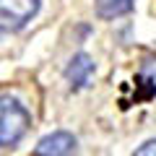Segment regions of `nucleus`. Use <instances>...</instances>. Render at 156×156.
<instances>
[{
  "instance_id": "obj_4",
  "label": "nucleus",
  "mask_w": 156,
  "mask_h": 156,
  "mask_svg": "<svg viewBox=\"0 0 156 156\" xmlns=\"http://www.w3.org/2000/svg\"><path fill=\"white\" fill-rule=\"evenodd\" d=\"M91 76H94V60L89 55H83V52L73 55L68 68H65V81L70 83V89L78 91V89H83V86H89Z\"/></svg>"
},
{
  "instance_id": "obj_6",
  "label": "nucleus",
  "mask_w": 156,
  "mask_h": 156,
  "mask_svg": "<svg viewBox=\"0 0 156 156\" xmlns=\"http://www.w3.org/2000/svg\"><path fill=\"white\" fill-rule=\"evenodd\" d=\"M140 81L151 89V94H156V60L143 62V68H140Z\"/></svg>"
},
{
  "instance_id": "obj_3",
  "label": "nucleus",
  "mask_w": 156,
  "mask_h": 156,
  "mask_svg": "<svg viewBox=\"0 0 156 156\" xmlns=\"http://www.w3.org/2000/svg\"><path fill=\"white\" fill-rule=\"evenodd\" d=\"M76 151V138L65 130L50 133L34 146V156H73Z\"/></svg>"
},
{
  "instance_id": "obj_5",
  "label": "nucleus",
  "mask_w": 156,
  "mask_h": 156,
  "mask_svg": "<svg viewBox=\"0 0 156 156\" xmlns=\"http://www.w3.org/2000/svg\"><path fill=\"white\" fill-rule=\"evenodd\" d=\"M135 0H96V13L101 18H117L133 11Z\"/></svg>"
},
{
  "instance_id": "obj_2",
  "label": "nucleus",
  "mask_w": 156,
  "mask_h": 156,
  "mask_svg": "<svg viewBox=\"0 0 156 156\" xmlns=\"http://www.w3.org/2000/svg\"><path fill=\"white\" fill-rule=\"evenodd\" d=\"M39 0H0V37L16 34L37 16Z\"/></svg>"
},
{
  "instance_id": "obj_1",
  "label": "nucleus",
  "mask_w": 156,
  "mask_h": 156,
  "mask_svg": "<svg viewBox=\"0 0 156 156\" xmlns=\"http://www.w3.org/2000/svg\"><path fill=\"white\" fill-rule=\"evenodd\" d=\"M29 122H31V117L18 99H11V96L0 99V146L3 148L16 146L26 135Z\"/></svg>"
},
{
  "instance_id": "obj_7",
  "label": "nucleus",
  "mask_w": 156,
  "mask_h": 156,
  "mask_svg": "<svg viewBox=\"0 0 156 156\" xmlns=\"http://www.w3.org/2000/svg\"><path fill=\"white\" fill-rule=\"evenodd\" d=\"M133 156H156V140H148V143H143Z\"/></svg>"
}]
</instances>
